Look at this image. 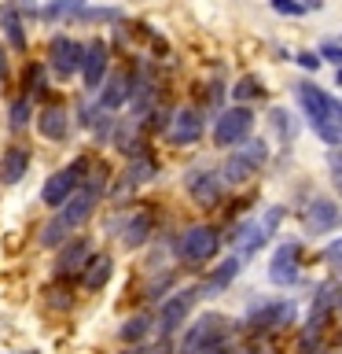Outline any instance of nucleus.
<instances>
[{"label": "nucleus", "instance_id": "412c9836", "mask_svg": "<svg viewBox=\"0 0 342 354\" xmlns=\"http://www.w3.org/2000/svg\"><path fill=\"white\" fill-rule=\"evenodd\" d=\"M30 170V151L26 148H8L0 155V185H19Z\"/></svg>", "mask_w": 342, "mask_h": 354}, {"label": "nucleus", "instance_id": "a18cd8bd", "mask_svg": "<svg viewBox=\"0 0 342 354\" xmlns=\"http://www.w3.org/2000/svg\"><path fill=\"white\" fill-rule=\"evenodd\" d=\"M121 354H143V351H140V347H137V351H121Z\"/></svg>", "mask_w": 342, "mask_h": 354}, {"label": "nucleus", "instance_id": "c85d7f7f", "mask_svg": "<svg viewBox=\"0 0 342 354\" xmlns=\"http://www.w3.org/2000/svg\"><path fill=\"white\" fill-rule=\"evenodd\" d=\"M272 129L276 133H280V137L287 140V144H291L294 140V133H298V126H294V118H291V111H283V107H272Z\"/></svg>", "mask_w": 342, "mask_h": 354}, {"label": "nucleus", "instance_id": "6e6552de", "mask_svg": "<svg viewBox=\"0 0 342 354\" xmlns=\"http://www.w3.org/2000/svg\"><path fill=\"white\" fill-rule=\"evenodd\" d=\"M203 299V292H199V284L195 288H181V292H173V295H165V303H162V310H159V328L162 332V339H170L177 328L188 321V314L195 310V303Z\"/></svg>", "mask_w": 342, "mask_h": 354}, {"label": "nucleus", "instance_id": "4be33fe9", "mask_svg": "<svg viewBox=\"0 0 342 354\" xmlns=\"http://www.w3.org/2000/svg\"><path fill=\"white\" fill-rule=\"evenodd\" d=\"M151 229H154L151 210H137V214H129V221L121 225V243H125V248H140V243L151 240Z\"/></svg>", "mask_w": 342, "mask_h": 354}, {"label": "nucleus", "instance_id": "49530a36", "mask_svg": "<svg viewBox=\"0 0 342 354\" xmlns=\"http://www.w3.org/2000/svg\"><path fill=\"white\" fill-rule=\"evenodd\" d=\"M313 354H328V351H324V347H316V351H313Z\"/></svg>", "mask_w": 342, "mask_h": 354}, {"label": "nucleus", "instance_id": "f8f14e48", "mask_svg": "<svg viewBox=\"0 0 342 354\" xmlns=\"http://www.w3.org/2000/svg\"><path fill=\"white\" fill-rule=\"evenodd\" d=\"M298 259H302V248H298V240H287V243H280L276 248V254H272V262H269V281L276 284V288H291L294 281H298Z\"/></svg>", "mask_w": 342, "mask_h": 354}, {"label": "nucleus", "instance_id": "4c0bfd02", "mask_svg": "<svg viewBox=\"0 0 342 354\" xmlns=\"http://www.w3.org/2000/svg\"><path fill=\"white\" fill-rule=\"evenodd\" d=\"M272 11H276V15H305L309 4H294V0H276Z\"/></svg>", "mask_w": 342, "mask_h": 354}, {"label": "nucleus", "instance_id": "a211bd4d", "mask_svg": "<svg viewBox=\"0 0 342 354\" xmlns=\"http://www.w3.org/2000/svg\"><path fill=\"white\" fill-rule=\"evenodd\" d=\"M37 133H41L44 140H66V133H70L66 107L63 104H44L41 115H37Z\"/></svg>", "mask_w": 342, "mask_h": 354}, {"label": "nucleus", "instance_id": "e433bc0d", "mask_svg": "<svg viewBox=\"0 0 342 354\" xmlns=\"http://www.w3.org/2000/svg\"><path fill=\"white\" fill-rule=\"evenodd\" d=\"M170 284H173V273H159V277L148 284V299H159L162 292H170Z\"/></svg>", "mask_w": 342, "mask_h": 354}, {"label": "nucleus", "instance_id": "58836bf2", "mask_svg": "<svg viewBox=\"0 0 342 354\" xmlns=\"http://www.w3.org/2000/svg\"><path fill=\"white\" fill-rule=\"evenodd\" d=\"M294 63L302 66V71H313V74H316L324 59H320V52H298V55H294Z\"/></svg>", "mask_w": 342, "mask_h": 354}, {"label": "nucleus", "instance_id": "7c9ffc66", "mask_svg": "<svg viewBox=\"0 0 342 354\" xmlns=\"http://www.w3.org/2000/svg\"><path fill=\"white\" fill-rule=\"evenodd\" d=\"M77 19H85V22H114V19H121V11L118 8H81Z\"/></svg>", "mask_w": 342, "mask_h": 354}, {"label": "nucleus", "instance_id": "cd10ccee", "mask_svg": "<svg viewBox=\"0 0 342 354\" xmlns=\"http://www.w3.org/2000/svg\"><path fill=\"white\" fill-rule=\"evenodd\" d=\"M232 96H236V107H243V104H247V100H258L261 96V82H258V77H239V82H236V88H232Z\"/></svg>", "mask_w": 342, "mask_h": 354}, {"label": "nucleus", "instance_id": "79ce46f5", "mask_svg": "<svg viewBox=\"0 0 342 354\" xmlns=\"http://www.w3.org/2000/svg\"><path fill=\"white\" fill-rule=\"evenodd\" d=\"M206 354H232V351H228V347H225V343H221V347H210V351H206Z\"/></svg>", "mask_w": 342, "mask_h": 354}, {"label": "nucleus", "instance_id": "c03bdc74", "mask_svg": "<svg viewBox=\"0 0 342 354\" xmlns=\"http://www.w3.org/2000/svg\"><path fill=\"white\" fill-rule=\"evenodd\" d=\"M335 82H339V85H342V71H335Z\"/></svg>", "mask_w": 342, "mask_h": 354}, {"label": "nucleus", "instance_id": "dca6fc26", "mask_svg": "<svg viewBox=\"0 0 342 354\" xmlns=\"http://www.w3.org/2000/svg\"><path fill=\"white\" fill-rule=\"evenodd\" d=\"M228 243H236V251H239V259H250V254H258L265 243H269V232H265L261 221H243V225L232 229V236H225Z\"/></svg>", "mask_w": 342, "mask_h": 354}, {"label": "nucleus", "instance_id": "b1692460", "mask_svg": "<svg viewBox=\"0 0 342 354\" xmlns=\"http://www.w3.org/2000/svg\"><path fill=\"white\" fill-rule=\"evenodd\" d=\"M154 177V159L151 155H137V159L129 162V170L121 174V185H118V196L132 192V188H140L143 181H151Z\"/></svg>", "mask_w": 342, "mask_h": 354}, {"label": "nucleus", "instance_id": "37998d69", "mask_svg": "<svg viewBox=\"0 0 342 354\" xmlns=\"http://www.w3.org/2000/svg\"><path fill=\"white\" fill-rule=\"evenodd\" d=\"M335 118L342 122V100H335Z\"/></svg>", "mask_w": 342, "mask_h": 354}, {"label": "nucleus", "instance_id": "f3484780", "mask_svg": "<svg viewBox=\"0 0 342 354\" xmlns=\"http://www.w3.org/2000/svg\"><path fill=\"white\" fill-rule=\"evenodd\" d=\"M132 77L129 71H110L107 74V85L99 88V107L103 111H114V107H121L125 100H132Z\"/></svg>", "mask_w": 342, "mask_h": 354}, {"label": "nucleus", "instance_id": "f03ea898", "mask_svg": "<svg viewBox=\"0 0 342 354\" xmlns=\"http://www.w3.org/2000/svg\"><path fill=\"white\" fill-rule=\"evenodd\" d=\"M103 192H107V177H103V170H96V177H88V181L77 188L70 199H66V207L55 214V221H59V225L74 236V232L92 218V210H96V203H99V196H103Z\"/></svg>", "mask_w": 342, "mask_h": 354}, {"label": "nucleus", "instance_id": "ea45409f", "mask_svg": "<svg viewBox=\"0 0 342 354\" xmlns=\"http://www.w3.org/2000/svg\"><path fill=\"white\" fill-rule=\"evenodd\" d=\"M143 354H173V347H170V339H162V343H154V347H148Z\"/></svg>", "mask_w": 342, "mask_h": 354}, {"label": "nucleus", "instance_id": "c756f323", "mask_svg": "<svg viewBox=\"0 0 342 354\" xmlns=\"http://www.w3.org/2000/svg\"><path fill=\"white\" fill-rule=\"evenodd\" d=\"M30 122V96H19L15 104H11V115H8V126L11 129H22Z\"/></svg>", "mask_w": 342, "mask_h": 354}, {"label": "nucleus", "instance_id": "473e14b6", "mask_svg": "<svg viewBox=\"0 0 342 354\" xmlns=\"http://www.w3.org/2000/svg\"><path fill=\"white\" fill-rule=\"evenodd\" d=\"M324 262H328L335 273H342V236H339V240H331L328 248H324Z\"/></svg>", "mask_w": 342, "mask_h": 354}, {"label": "nucleus", "instance_id": "2f4dec72", "mask_svg": "<svg viewBox=\"0 0 342 354\" xmlns=\"http://www.w3.org/2000/svg\"><path fill=\"white\" fill-rule=\"evenodd\" d=\"M88 129L96 133V140H107L110 133H114V118H110V111L99 107V111H96V118H92V126H88Z\"/></svg>", "mask_w": 342, "mask_h": 354}, {"label": "nucleus", "instance_id": "2eb2a0df", "mask_svg": "<svg viewBox=\"0 0 342 354\" xmlns=\"http://www.w3.org/2000/svg\"><path fill=\"white\" fill-rule=\"evenodd\" d=\"M92 243H88V236H74L66 248H59V254H55V277H74V273H85V266L92 262Z\"/></svg>", "mask_w": 342, "mask_h": 354}, {"label": "nucleus", "instance_id": "423d86ee", "mask_svg": "<svg viewBox=\"0 0 342 354\" xmlns=\"http://www.w3.org/2000/svg\"><path fill=\"white\" fill-rule=\"evenodd\" d=\"M294 317H298V306L291 299H258V303H250V310H247V328L272 332V328L294 325Z\"/></svg>", "mask_w": 342, "mask_h": 354}, {"label": "nucleus", "instance_id": "9b49d317", "mask_svg": "<svg viewBox=\"0 0 342 354\" xmlns=\"http://www.w3.org/2000/svg\"><path fill=\"white\" fill-rule=\"evenodd\" d=\"M85 63V44L81 41H74V37H66V33H59V37H52L48 44V66L55 71V77H70L77 66Z\"/></svg>", "mask_w": 342, "mask_h": 354}, {"label": "nucleus", "instance_id": "a878e982", "mask_svg": "<svg viewBox=\"0 0 342 354\" xmlns=\"http://www.w3.org/2000/svg\"><path fill=\"white\" fill-rule=\"evenodd\" d=\"M232 155H236V159H239L243 166H247V170H254V174H258L261 166L269 162V144L254 137V140H247V144H239V148L232 151Z\"/></svg>", "mask_w": 342, "mask_h": 354}, {"label": "nucleus", "instance_id": "a19ab883", "mask_svg": "<svg viewBox=\"0 0 342 354\" xmlns=\"http://www.w3.org/2000/svg\"><path fill=\"white\" fill-rule=\"evenodd\" d=\"M8 77V55H4V48H0V82Z\"/></svg>", "mask_w": 342, "mask_h": 354}, {"label": "nucleus", "instance_id": "1a4fd4ad", "mask_svg": "<svg viewBox=\"0 0 342 354\" xmlns=\"http://www.w3.org/2000/svg\"><path fill=\"white\" fill-rule=\"evenodd\" d=\"M225 325L228 321L221 314L195 317V325L188 328V336L181 339V354H206L210 347H221V343H225Z\"/></svg>", "mask_w": 342, "mask_h": 354}, {"label": "nucleus", "instance_id": "7ed1b4c3", "mask_svg": "<svg viewBox=\"0 0 342 354\" xmlns=\"http://www.w3.org/2000/svg\"><path fill=\"white\" fill-rule=\"evenodd\" d=\"M221 251V232L214 225H188L181 236H177V254L188 266H206L214 262Z\"/></svg>", "mask_w": 342, "mask_h": 354}, {"label": "nucleus", "instance_id": "393cba45", "mask_svg": "<svg viewBox=\"0 0 342 354\" xmlns=\"http://www.w3.org/2000/svg\"><path fill=\"white\" fill-rule=\"evenodd\" d=\"M0 26H4V37H8V44L11 48H26V26H22V19H19V8H11V4H4L0 8Z\"/></svg>", "mask_w": 342, "mask_h": 354}, {"label": "nucleus", "instance_id": "6ab92c4d", "mask_svg": "<svg viewBox=\"0 0 342 354\" xmlns=\"http://www.w3.org/2000/svg\"><path fill=\"white\" fill-rule=\"evenodd\" d=\"M221 174H214V170H192L188 174V192H192L203 207H214L217 199H221Z\"/></svg>", "mask_w": 342, "mask_h": 354}, {"label": "nucleus", "instance_id": "f257e3e1", "mask_svg": "<svg viewBox=\"0 0 342 354\" xmlns=\"http://www.w3.org/2000/svg\"><path fill=\"white\" fill-rule=\"evenodd\" d=\"M294 93H298V104H302L316 137L324 144H331V148H342V122L335 118V100H331L324 88H316L313 82L294 85Z\"/></svg>", "mask_w": 342, "mask_h": 354}, {"label": "nucleus", "instance_id": "4468645a", "mask_svg": "<svg viewBox=\"0 0 342 354\" xmlns=\"http://www.w3.org/2000/svg\"><path fill=\"white\" fill-rule=\"evenodd\" d=\"M107 59H110V52H107V41L103 37H96V41L85 44V63H81V85H85V93H96V88L103 85Z\"/></svg>", "mask_w": 342, "mask_h": 354}, {"label": "nucleus", "instance_id": "aec40b11", "mask_svg": "<svg viewBox=\"0 0 342 354\" xmlns=\"http://www.w3.org/2000/svg\"><path fill=\"white\" fill-rule=\"evenodd\" d=\"M239 270H243V259H239V254H232V259H225V262H221L214 273L206 277L203 284H199V292H203V299H210V295H221V292H225V288H228V284L239 277Z\"/></svg>", "mask_w": 342, "mask_h": 354}, {"label": "nucleus", "instance_id": "c9c22d12", "mask_svg": "<svg viewBox=\"0 0 342 354\" xmlns=\"http://www.w3.org/2000/svg\"><path fill=\"white\" fill-rule=\"evenodd\" d=\"M320 59H328V63H335L339 71H342V44H335V41H328V44H320Z\"/></svg>", "mask_w": 342, "mask_h": 354}, {"label": "nucleus", "instance_id": "20e7f679", "mask_svg": "<svg viewBox=\"0 0 342 354\" xmlns=\"http://www.w3.org/2000/svg\"><path fill=\"white\" fill-rule=\"evenodd\" d=\"M88 170H92V162H88V159H77V162H70V166H63V170H55L48 181H44V188H41L44 207L63 210V207H66V199H70L77 188L88 181V177H85Z\"/></svg>", "mask_w": 342, "mask_h": 354}, {"label": "nucleus", "instance_id": "9d476101", "mask_svg": "<svg viewBox=\"0 0 342 354\" xmlns=\"http://www.w3.org/2000/svg\"><path fill=\"white\" fill-rule=\"evenodd\" d=\"M203 126H206V118H203V111L199 107H177L173 115H170V126H165V140L177 144V148H184V144H195L199 137H203Z\"/></svg>", "mask_w": 342, "mask_h": 354}, {"label": "nucleus", "instance_id": "39448f33", "mask_svg": "<svg viewBox=\"0 0 342 354\" xmlns=\"http://www.w3.org/2000/svg\"><path fill=\"white\" fill-rule=\"evenodd\" d=\"M339 299H342V288L339 284H320L316 288V299H313V306H309V321H305V328H302V351L309 347V343H313V347L320 343L331 314L339 310Z\"/></svg>", "mask_w": 342, "mask_h": 354}, {"label": "nucleus", "instance_id": "bb28decb", "mask_svg": "<svg viewBox=\"0 0 342 354\" xmlns=\"http://www.w3.org/2000/svg\"><path fill=\"white\" fill-rule=\"evenodd\" d=\"M148 328H151V317L137 314V317H129L125 325H121V339H125V343H140L143 336H148Z\"/></svg>", "mask_w": 342, "mask_h": 354}, {"label": "nucleus", "instance_id": "5701e85b", "mask_svg": "<svg viewBox=\"0 0 342 354\" xmlns=\"http://www.w3.org/2000/svg\"><path fill=\"white\" fill-rule=\"evenodd\" d=\"M110 277H114V259L110 254H96L81 273V288L85 292H99V288H107Z\"/></svg>", "mask_w": 342, "mask_h": 354}, {"label": "nucleus", "instance_id": "72a5a7b5", "mask_svg": "<svg viewBox=\"0 0 342 354\" xmlns=\"http://www.w3.org/2000/svg\"><path fill=\"white\" fill-rule=\"evenodd\" d=\"M328 166H331V181H335L339 196H342V148H331L328 151Z\"/></svg>", "mask_w": 342, "mask_h": 354}, {"label": "nucleus", "instance_id": "0eeeda50", "mask_svg": "<svg viewBox=\"0 0 342 354\" xmlns=\"http://www.w3.org/2000/svg\"><path fill=\"white\" fill-rule=\"evenodd\" d=\"M250 129H254V111L250 107H228V111H221L217 122H214V144L236 151L239 144L250 140Z\"/></svg>", "mask_w": 342, "mask_h": 354}, {"label": "nucleus", "instance_id": "f704fd0d", "mask_svg": "<svg viewBox=\"0 0 342 354\" xmlns=\"http://www.w3.org/2000/svg\"><path fill=\"white\" fill-rule=\"evenodd\" d=\"M280 221H283V207H269V210H265V218H261V225H265V232H269V236H276Z\"/></svg>", "mask_w": 342, "mask_h": 354}, {"label": "nucleus", "instance_id": "ddd939ff", "mask_svg": "<svg viewBox=\"0 0 342 354\" xmlns=\"http://www.w3.org/2000/svg\"><path fill=\"white\" fill-rule=\"evenodd\" d=\"M305 229H309V236H324V232L342 229V207L328 196H316L305 210Z\"/></svg>", "mask_w": 342, "mask_h": 354}]
</instances>
